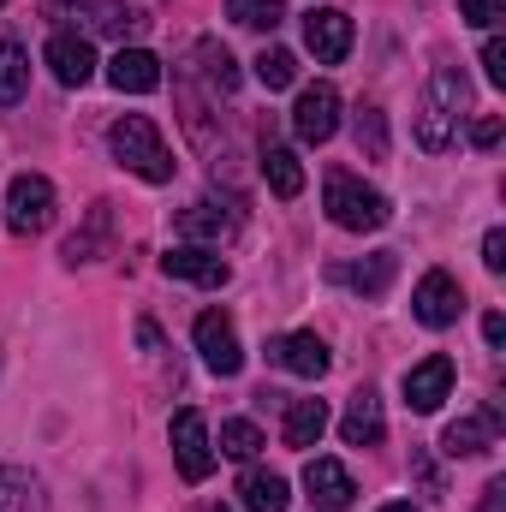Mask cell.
<instances>
[{
  "mask_svg": "<svg viewBox=\"0 0 506 512\" xmlns=\"http://www.w3.org/2000/svg\"><path fill=\"white\" fill-rule=\"evenodd\" d=\"M322 203H328V221L346 227V233H381V227L393 221L387 197H381L376 185H364L358 173H346V167H334V173L322 179Z\"/></svg>",
  "mask_w": 506,
  "mask_h": 512,
  "instance_id": "cell-1",
  "label": "cell"
},
{
  "mask_svg": "<svg viewBox=\"0 0 506 512\" xmlns=\"http://www.w3.org/2000/svg\"><path fill=\"white\" fill-rule=\"evenodd\" d=\"M108 149H114V161L131 167L137 179H149V185H167L173 179V155H167V143H161V131L149 114H126V120H114L108 126Z\"/></svg>",
  "mask_w": 506,
  "mask_h": 512,
  "instance_id": "cell-2",
  "label": "cell"
},
{
  "mask_svg": "<svg viewBox=\"0 0 506 512\" xmlns=\"http://www.w3.org/2000/svg\"><path fill=\"white\" fill-rule=\"evenodd\" d=\"M465 96H471V78H465L459 66H441V72L429 78V90H423V114H417V143H423L429 155H441V149L453 143Z\"/></svg>",
  "mask_w": 506,
  "mask_h": 512,
  "instance_id": "cell-3",
  "label": "cell"
},
{
  "mask_svg": "<svg viewBox=\"0 0 506 512\" xmlns=\"http://www.w3.org/2000/svg\"><path fill=\"white\" fill-rule=\"evenodd\" d=\"M42 12L48 18H60V24H72V36H137L149 18H143V6H126V0H42Z\"/></svg>",
  "mask_w": 506,
  "mask_h": 512,
  "instance_id": "cell-4",
  "label": "cell"
},
{
  "mask_svg": "<svg viewBox=\"0 0 506 512\" xmlns=\"http://www.w3.org/2000/svg\"><path fill=\"white\" fill-rule=\"evenodd\" d=\"M6 227H12L18 239H36V233L54 227V185H48L42 173H18V179L6 185Z\"/></svg>",
  "mask_w": 506,
  "mask_h": 512,
  "instance_id": "cell-5",
  "label": "cell"
},
{
  "mask_svg": "<svg viewBox=\"0 0 506 512\" xmlns=\"http://www.w3.org/2000/svg\"><path fill=\"white\" fill-rule=\"evenodd\" d=\"M459 310H465V286H459L447 268H429V274L417 280V292H411V316H417L423 328H453Z\"/></svg>",
  "mask_w": 506,
  "mask_h": 512,
  "instance_id": "cell-6",
  "label": "cell"
},
{
  "mask_svg": "<svg viewBox=\"0 0 506 512\" xmlns=\"http://www.w3.org/2000/svg\"><path fill=\"white\" fill-rule=\"evenodd\" d=\"M191 334H197V352H203V364L215 376H239L245 370V346H239V328H233L227 310H203Z\"/></svg>",
  "mask_w": 506,
  "mask_h": 512,
  "instance_id": "cell-7",
  "label": "cell"
},
{
  "mask_svg": "<svg viewBox=\"0 0 506 512\" xmlns=\"http://www.w3.org/2000/svg\"><path fill=\"white\" fill-rule=\"evenodd\" d=\"M173 459H179V477L185 483H203L215 471V441H209V423L203 411H173Z\"/></svg>",
  "mask_w": 506,
  "mask_h": 512,
  "instance_id": "cell-8",
  "label": "cell"
},
{
  "mask_svg": "<svg viewBox=\"0 0 506 512\" xmlns=\"http://www.w3.org/2000/svg\"><path fill=\"white\" fill-rule=\"evenodd\" d=\"M304 48L316 54V66H340L352 54V12L340 6H310L304 12Z\"/></svg>",
  "mask_w": 506,
  "mask_h": 512,
  "instance_id": "cell-9",
  "label": "cell"
},
{
  "mask_svg": "<svg viewBox=\"0 0 506 512\" xmlns=\"http://www.w3.org/2000/svg\"><path fill=\"white\" fill-rule=\"evenodd\" d=\"M292 131H298V143H328V137L340 131V90H334V84H310V90H298Z\"/></svg>",
  "mask_w": 506,
  "mask_h": 512,
  "instance_id": "cell-10",
  "label": "cell"
},
{
  "mask_svg": "<svg viewBox=\"0 0 506 512\" xmlns=\"http://www.w3.org/2000/svg\"><path fill=\"white\" fill-rule=\"evenodd\" d=\"M42 60H48V72L66 84V90H84L90 78H96V48L84 42V36H72V30H60V36H48V48H42Z\"/></svg>",
  "mask_w": 506,
  "mask_h": 512,
  "instance_id": "cell-11",
  "label": "cell"
},
{
  "mask_svg": "<svg viewBox=\"0 0 506 512\" xmlns=\"http://www.w3.org/2000/svg\"><path fill=\"white\" fill-rule=\"evenodd\" d=\"M304 489H310V507L316 512H340L358 501V483H352V471L340 459H310L304 465Z\"/></svg>",
  "mask_w": 506,
  "mask_h": 512,
  "instance_id": "cell-12",
  "label": "cell"
},
{
  "mask_svg": "<svg viewBox=\"0 0 506 512\" xmlns=\"http://www.w3.org/2000/svg\"><path fill=\"white\" fill-rule=\"evenodd\" d=\"M173 233H179L185 245H227V239L239 233V215L221 209V203H191V209L173 215Z\"/></svg>",
  "mask_w": 506,
  "mask_h": 512,
  "instance_id": "cell-13",
  "label": "cell"
},
{
  "mask_svg": "<svg viewBox=\"0 0 506 512\" xmlns=\"http://www.w3.org/2000/svg\"><path fill=\"white\" fill-rule=\"evenodd\" d=\"M447 393H453V358H441V352H435V358H423V364H411V370H405V405H411V411H423V417H429V411H441V399H447Z\"/></svg>",
  "mask_w": 506,
  "mask_h": 512,
  "instance_id": "cell-14",
  "label": "cell"
},
{
  "mask_svg": "<svg viewBox=\"0 0 506 512\" xmlns=\"http://www.w3.org/2000/svg\"><path fill=\"white\" fill-rule=\"evenodd\" d=\"M495 429H501V405H483V417H459V423H447L441 453H447V459H477V453L495 447Z\"/></svg>",
  "mask_w": 506,
  "mask_h": 512,
  "instance_id": "cell-15",
  "label": "cell"
},
{
  "mask_svg": "<svg viewBox=\"0 0 506 512\" xmlns=\"http://www.w3.org/2000/svg\"><path fill=\"white\" fill-rule=\"evenodd\" d=\"M161 268H167L173 280H191V286H209V292L233 280V268L215 251H203V245H173V251L161 256Z\"/></svg>",
  "mask_w": 506,
  "mask_h": 512,
  "instance_id": "cell-16",
  "label": "cell"
},
{
  "mask_svg": "<svg viewBox=\"0 0 506 512\" xmlns=\"http://www.w3.org/2000/svg\"><path fill=\"white\" fill-rule=\"evenodd\" d=\"M340 435H346V447H381V441H387V417H381L376 387H358V393H352V405H346V417H340Z\"/></svg>",
  "mask_w": 506,
  "mask_h": 512,
  "instance_id": "cell-17",
  "label": "cell"
},
{
  "mask_svg": "<svg viewBox=\"0 0 506 512\" xmlns=\"http://www.w3.org/2000/svg\"><path fill=\"white\" fill-rule=\"evenodd\" d=\"M268 358H274L280 370L304 376V382L328 376V346H322L316 334H280V340H268Z\"/></svg>",
  "mask_w": 506,
  "mask_h": 512,
  "instance_id": "cell-18",
  "label": "cell"
},
{
  "mask_svg": "<svg viewBox=\"0 0 506 512\" xmlns=\"http://www.w3.org/2000/svg\"><path fill=\"white\" fill-rule=\"evenodd\" d=\"M108 84H114L120 96H149V90H161V60H155L149 48H120V54L108 60Z\"/></svg>",
  "mask_w": 506,
  "mask_h": 512,
  "instance_id": "cell-19",
  "label": "cell"
},
{
  "mask_svg": "<svg viewBox=\"0 0 506 512\" xmlns=\"http://www.w3.org/2000/svg\"><path fill=\"white\" fill-rule=\"evenodd\" d=\"M393 274H399V251H376V256H364V262H352V268H334V280L352 286L358 298H381L393 286Z\"/></svg>",
  "mask_w": 506,
  "mask_h": 512,
  "instance_id": "cell-20",
  "label": "cell"
},
{
  "mask_svg": "<svg viewBox=\"0 0 506 512\" xmlns=\"http://www.w3.org/2000/svg\"><path fill=\"white\" fill-rule=\"evenodd\" d=\"M262 179H268V191H274L280 203H292V197L304 191V161H298L286 143H262Z\"/></svg>",
  "mask_w": 506,
  "mask_h": 512,
  "instance_id": "cell-21",
  "label": "cell"
},
{
  "mask_svg": "<svg viewBox=\"0 0 506 512\" xmlns=\"http://www.w3.org/2000/svg\"><path fill=\"white\" fill-rule=\"evenodd\" d=\"M0 512H48L42 477L24 465H0Z\"/></svg>",
  "mask_w": 506,
  "mask_h": 512,
  "instance_id": "cell-22",
  "label": "cell"
},
{
  "mask_svg": "<svg viewBox=\"0 0 506 512\" xmlns=\"http://www.w3.org/2000/svg\"><path fill=\"white\" fill-rule=\"evenodd\" d=\"M322 429H328V405L322 399H292L286 405V423H280V435H286V447H316L322 441Z\"/></svg>",
  "mask_w": 506,
  "mask_h": 512,
  "instance_id": "cell-23",
  "label": "cell"
},
{
  "mask_svg": "<svg viewBox=\"0 0 506 512\" xmlns=\"http://www.w3.org/2000/svg\"><path fill=\"white\" fill-rule=\"evenodd\" d=\"M191 60H197V78H203L215 96H233V90H239V60H233L221 42H197Z\"/></svg>",
  "mask_w": 506,
  "mask_h": 512,
  "instance_id": "cell-24",
  "label": "cell"
},
{
  "mask_svg": "<svg viewBox=\"0 0 506 512\" xmlns=\"http://www.w3.org/2000/svg\"><path fill=\"white\" fill-rule=\"evenodd\" d=\"M24 90H30V54H24V42L0 36V108H18Z\"/></svg>",
  "mask_w": 506,
  "mask_h": 512,
  "instance_id": "cell-25",
  "label": "cell"
},
{
  "mask_svg": "<svg viewBox=\"0 0 506 512\" xmlns=\"http://www.w3.org/2000/svg\"><path fill=\"white\" fill-rule=\"evenodd\" d=\"M239 507L245 512H286V477H274V471H245V477H239Z\"/></svg>",
  "mask_w": 506,
  "mask_h": 512,
  "instance_id": "cell-26",
  "label": "cell"
},
{
  "mask_svg": "<svg viewBox=\"0 0 506 512\" xmlns=\"http://www.w3.org/2000/svg\"><path fill=\"white\" fill-rule=\"evenodd\" d=\"M215 447H221L227 459H245V465H251L256 453H262V429H256L251 417H227V423H221V441H215Z\"/></svg>",
  "mask_w": 506,
  "mask_h": 512,
  "instance_id": "cell-27",
  "label": "cell"
},
{
  "mask_svg": "<svg viewBox=\"0 0 506 512\" xmlns=\"http://www.w3.org/2000/svg\"><path fill=\"white\" fill-rule=\"evenodd\" d=\"M227 18L245 24V30H280L286 0H227Z\"/></svg>",
  "mask_w": 506,
  "mask_h": 512,
  "instance_id": "cell-28",
  "label": "cell"
},
{
  "mask_svg": "<svg viewBox=\"0 0 506 512\" xmlns=\"http://www.w3.org/2000/svg\"><path fill=\"white\" fill-rule=\"evenodd\" d=\"M256 84H262V90H292V84H298V60H292L286 48H262V54H256Z\"/></svg>",
  "mask_w": 506,
  "mask_h": 512,
  "instance_id": "cell-29",
  "label": "cell"
},
{
  "mask_svg": "<svg viewBox=\"0 0 506 512\" xmlns=\"http://www.w3.org/2000/svg\"><path fill=\"white\" fill-rule=\"evenodd\" d=\"M102 239H108V203H96L90 227L66 239V262H72V268H78V262H96V251H102Z\"/></svg>",
  "mask_w": 506,
  "mask_h": 512,
  "instance_id": "cell-30",
  "label": "cell"
},
{
  "mask_svg": "<svg viewBox=\"0 0 506 512\" xmlns=\"http://www.w3.org/2000/svg\"><path fill=\"white\" fill-rule=\"evenodd\" d=\"M358 149H364V161H387V114L381 108H358Z\"/></svg>",
  "mask_w": 506,
  "mask_h": 512,
  "instance_id": "cell-31",
  "label": "cell"
},
{
  "mask_svg": "<svg viewBox=\"0 0 506 512\" xmlns=\"http://www.w3.org/2000/svg\"><path fill=\"white\" fill-rule=\"evenodd\" d=\"M459 18L477 24V30H495L506 18V0H459Z\"/></svg>",
  "mask_w": 506,
  "mask_h": 512,
  "instance_id": "cell-32",
  "label": "cell"
},
{
  "mask_svg": "<svg viewBox=\"0 0 506 512\" xmlns=\"http://www.w3.org/2000/svg\"><path fill=\"white\" fill-rule=\"evenodd\" d=\"M483 78H489L495 90L506 84V42H501V36H489V42H483Z\"/></svg>",
  "mask_w": 506,
  "mask_h": 512,
  "instance_id": "cell-33",
  "label": "cell"
},
{
  "mask_svg": "<svg viewBox=\"0 0 506 512\" xmlns=\"http://www.w3.org/2000/svg\"><path fill=\"white\" fill-rule=\"evenodd\" d=\"M471 143H477V149H495V143H501V114H477V120H471Z\"/></svg>",
  "mask_w": 506,
  "mask_h": 512,
  "instance_id": "cell-34",
  "label": "cell"
},
{
  "mask_svg": "<svg viewBox=\"0 0 506 512\" xmlns=\"http://www.w3.org/2000/svg\"><path fill=\"white\" fill-rule=\"evenodd\" d=\"M483 268H489V274L506 268V233L501 227H489V239H483Z\"/></svg>",
  "mask_w": 506,
  "mask_h": 512,
  "instance_id": "cell-35",
  "label": "cell"
},
{
  "mask_svg": "<svg viewBox=\"0 0 506 512\" xmlns=\"http://www.w3.org/2000/svg\"><path fill=\"white\" fill-rule=\"evenodd\" d=\"M483 340H489V346H501V340H506V316H501V310H489V316H483Z\"/></svg>",
  "mask_w": 506,
  "mask_h": 512,
  "instance_id": "cell-36",
  "label": "cell"
},
{
  "mask_svg": "<svg viewBox=\"0 0 506 512\" xmlns=\"http://www.w3.org/2000/svg\"><path fill=\"white\" fill-rule=\"evenodd\" d=\"M506 507V483H489V489H483V507L477 512H501Z\"/></svg>",
  "mask_w": 506,
  "mask_h": 512,
  "instance_id": "cell-37",
  "label": "cell"
},
{
  "mask_svg": "<svg viewBox=\"0 0 506 512\" xmlns=\"http://www.w3.org/2000/svg\"><path fill=\"white\" fill-rule=\"evenodd\" d=\"M381 512H417V507L411 501H393V507H381Z\"/></svg>",
  "mask_w": 506,
  "mask_h": 512,
  "instance_id": "cell-38",
  "label": "cell"
},
{
  "mask_svg": "<svg viewBox=\"0 0 506 512\" xmlns=\"http://www.w3.org/2000/svg\"><path fill=\"white\" fill-rule=\"evenodd\" d=\"M203 512H227V507H203Z\"/></svg>",
  "mask_w": 506,
  "mask_h": 512,
  "instance_id": "cell-39",
  "label": "cell"
},
{
  "mask_svg": "<svg viewBox=\"0 0 506 512\" xmlns=\"http://www.w3.org/2000/svg\"><path fill=\"white\" fill-rule=\"evenodd\" d=\"M0 6H6V0H0Z\"/></svg>",
  "mask_w": 506,
  "mask_h": 512,
  "instance_id": "cell-40",
  "label": "cell"
}]
</instances>
